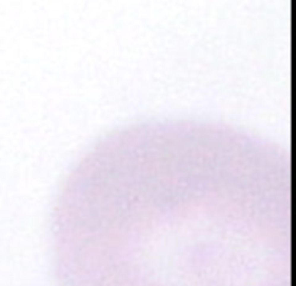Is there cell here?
<instances>
[{
  "label": "cell",
  "instance_id": "6da1fadb",
  "mask_svg": "<svg viewBox=\"0 0 296 286\" xmlns=\"http://www.w3.org/2000/svg\"><path fill=\"white\" fill-rule=\"evenodd\" d=\"M61 286H290V159L224 123L110 133L54 214Z\"/></svg>",
  "mask_w": 296,
  "mask_h": 286
}]
</instances>
